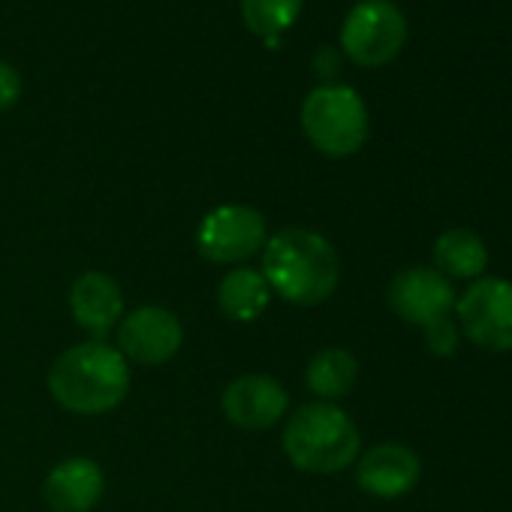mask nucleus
Listing matches in <instances>:
<instances>
[{
  "label": "nucleus",
  "instance_id": "f8f14e48",
  "mask_svg": "<svg viewBox=\"0 0 512 512\" xmlns=\"http://www.w3.org/2000/svg\"><path fill=\"white\" fill-rule=\"evenodd\" d=\"M70 314L79 329L103 341L124 320V290L106 272H85L70 287Z\"/></svg>",
  "mask_w": 512,
  "mask_h": 512
},
{
  "label": "nucleus",
  "instance_id": "dca6fc26",
  "mask_svg": "<svg viewBox=\"0 0 512 512\" xmlns=\"http://www.w3.org/2000/svg\"><path fill=\"white\" fill-rule=\"evenodd\" d=\"M359 380V362L350 350L344 347H326L317 356H311L305 368V383L308 389L320 398L335 404L338 398L350 395Z\"/></svg>",
  "mask_w": 512,
  "mask_h": 512
},
{
  "label": "nucleus",
  "instance_id": "7ed1b4c3",
  "mask_svg": "<svg viewBox=\"0 0 512 512\" xmlns=\"http://www.w3.org/2000/svg\"><path fill=\"white\" fill-rule=\"evenodd\" d=\"M281 446L296 470L332 476L356 464L362 434L347 410L329 401H314L287 419Z\"/></svg>",
  "mask_w": 512,
  "mask_h": 512
},
{
  "label": "nucleus",
  "instance_id": "1a4fd4ad",
  "mask_svg": "<svg viewBox=\"0 0 512 512\" xmlns=\"http://www.w3.org/2000/svg\"><path fill=\"white\" fill-rule=\"evenodd\" d=\"M220 407L226 422L241 431H269L287 416L290 392L269 374H244L223 389Z\"/></svg>",
  "mask_w": 512,
  "mask_h": 512
},
{
  "label": "nucleus",
  "instance_id": "6ab92c4d",
  "mask_svg": "<svg viewBox=\"0 0 512 512\" xmlns=\"http://www.w3.org/2000/svg\"><path fill=\"white\" fill-rule=\"evenodd\" d=\"M22 97V76L13 64L0 61V112H7Z\"/></svg>",
  "mask_w": 512,
  "mask_h": 512
},
{
  "label": "nucleus",
  "instance_id": "ddd939ff",
  "mask_svg": "<svg viewBox=\"0 0 512 512\" xmlns=\"http://www.w3.org/2000/svg\"><path fill=\"white\" fill-rule=\"evenodd\" d=\"M106 491V476L94 458L73 455L55 464L43 482V500L52 512H91Z\"/></svg>",
  "mask_w": 512,
  "mask_h": 512
},
{
  "label": "nucleus",
  "instance_id": "423d86ee",
  "mask_svg": "<svg viewBox=\"0 0 512 512\" xmlns=\"http://www.w3.org/2000/svg\"><path fill=\"white\" fill-rule=\"evenodd\" d=\"M407 43V19L392 0H362L341 25L344 55L368 70L392 64Z\"/></svg>",
  "mask_w": 512,
  "mask_h": 512
},
{
  "label": "nucleus",
  "instance_id": "20e7f679",
  "mask_svg": "<svg viewBox=\"0 0 512 512\" xmlns=\"http://www.w3.org/2000/svg\"><path fill=\"white\" fill-rule=\"evenodd\" d=\"M302 130L326 157H353L368 139V106L347 85H320L302 103Z\"/></svg>",
  "mask_w": 512,
  "mask_h": 512
},
{
  "label": "nucleus",
  "instance_id": "f03ea898",
  "mask_svg": "<svg viewBox=\"0 0 512 512\" xmlns=\"http://www.w3.org/2000/svg\"><path fill=\"white\" fill-rule=\"evenodd\" d=\"M130 362L106 341H85L64 350L49 368V395L76 416H103L124 404Z\"/></svg>",
  "mask_w": 512,
  "mask_h": 512
},
{
  "label": "nucleus",
  "instance_id": "f3484780",
  "mask_svg": "<svg viewBox=\"0 0 512 512\" xmlns=\"http://www.w3.org/2000/svg\"><path fill=\"white\" fill-rule=\"evenodd\" d=\"M302 13V0H241L244 25L263 40H275L296 25Z\"/></svg>",
  "mask_w": 512,
  "mask_h": 512
},
{
  "label": "nucleus",
  "instance_id": "a211bd4d",
  "mask_svg": "<svg viewBox=\"0 0 512 512\" xmlns=\"http://www.w3.org/2000/svg\"><path fill=\"white\" fill-rule=\"evenodd\" d=\"M425 347H428L437 359L455 356L458 347H461V329H458V323H452L449 317H443V320L425 326Z\"/></svg>",
  "mask_w": 512,
  "mask_h": 512
},
{
  "label": "nucleus",
  "instance_id": "2eb2a0df",
  "mask_svg": "<svg viewBox=\"0 0 512 512\" xmlns=\"http://www.w3.org/2000/svg\"><path fill=\"white\" fill-rule=\"evenodd\" d=\"M434 269L443 278L479 281L488 269V247L473 229H446L434 241Z\"/></svg>",
  "mask_w": 512,
  "mask_h": 512
},
{
  "label": "nucleus",
  "instance_id": "39448f33",
  "mask_svg": "<svg viewBox=\"0 0 512 512\" xmlns=\"http://www.w3.org/2000/svg\"><path fill=\"white\" fill-rule=\"evenodd\" d=\"M266 241V217L244 202H223L196 226V250L211 266H244L250 256L263 253Z\"/></svg>",
  "mask_w": 512,
  "mask_h": 512
},
{
  "label": "nucleus",
  "instance_id": "6e6552de",
  "mask_svg": "<svg viewBox=\"0 0 512 512\" xmlns=\"http://www.w3.org/2000/svg\"><path fill=\"white\" fill-rule=\"evenodd\" d=\"M184 344L181 320L163 305H142L118 323V350L136 365H166Z\"/></svg>",
  "mask_w": 512,
  "mask_h": 512
},
{
  "label": "nucleus",
  "instance_id": "0eeeda50",
  "mask_svg": "<svg viewBox=\"0 0 512 512\" xmlns=\"http://www.w3.org/2000/svg\"><path fill=\"white\" fill-rule=\"evenodd\" d=\"M458 329L488 353H512V281L479 278L455 299Z\"/></svg>",
  "mask_w": 512,
  "mask_h": 512
},
{
  "label": "nucleus",
  "instance_id": "9d476101",
  "mask_svg": "<svg viewBox=\"0 0 512 512\" xmlns=\"http://www.w3.org/2000/svg\"><path fill=\"white\" fill-rule=\"evenodd\" d=\"M389 308L395 317H401L410 326H431L455 308V290L452 281L443 278L437 269L410 266L398 272L389 284Z\"/></svg>",
  "mask_w": 512,
  "mask_h": 512
},
{
  "label": "nucleus",
  "instance_id": "9b49d317",
  "mask_svg": "<svg viewBox=\"0 0 512 512\" xmlns=\"http://www.w3.org/2000/svg\"><path fill=\"white\" fill-rule=\"evenodd\" d=\"M422 479L419 455L404 443H377L356 458V482L377 500H398Z\"/></svg>",
  "mask_w": 512,
  "mask_h": 512
},
{
  "label": "nucleus",
  "instance_id": "f257e3e1",
  "mask_svg": "<svg viewBox=\"0 0 512 512\" xmlns=\"http://www.w3.org/2000/svg\"><path fill=\"white\" fill-rule=\"evenodd\" d=\"M260 272L272 296L296 308H317L329 302L341 284V256L323 232L287 226L269 235Z\"/></svg>",
  "mask_w": 512,
  "mask_h": 512
},
{
  "label": "nucleus",
  "instance_id": "4468645a",
  "mask_svg": "<svg viewBox=\"0 0 512 512\" xmlns=\"http://www.w3.org/2000/svg\"><path fill=\"white\" fill-rule=\"evenodd\" d=\"M272 305V290L260 269L235 266L217 284V308L232 323H256Z\"/></svg>",
  "mask_w": 512,
  "mask_h": 512
}]
</instances>
